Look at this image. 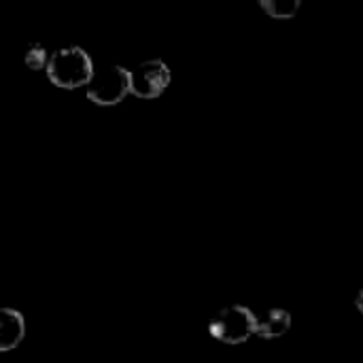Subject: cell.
<instances>
[{
  "label": "cell",
  "instance_id": "obj_1",
  "mask_svg": "<svg viewBox=\"0 0 363 363\" xmlns=\"http://www.w3.org/2000/svg\"><path fill=\"white\" fill-rule=\"evenodd\" d=\"M94 74L91 57L81 47L57 49L47 64V79L62 89H77L83 85L87 87Z\"/></svg>",
  "mask_w": 363,
  "mask_h": 363
},
{
  "label": "cell",
  "instance_id": "obj_2",
  "mask_svg": "<svg viewBox=\"0 0 363 363\" xmlns=\"http://www.w3.org/2000/svg\"><path fill=\"white\" fill-rule=\"evenodd\" d=\"M257 323L259 317L253 311L234 304V306H225L208 321V332L219 342L240 345L247 342L253 334H257Z\"/></svg>",
  "mask_w": 363,
  "mask_h": 363
},
{
  "label": "cell",
  "instance_id": "obj_3",
  "mask_svg": "<svg viewBox=\"0 0 363 363\" xmlns=\"http://www.w3.org/2000/svg\"><path fill=\"white\" fill-rule=\"evenodd\" d=\"M128 94H132V70L121 66H111L96 72L87 85V98L98 106H115Z\"/></svg>",
  "mask_w": 363,
  "mask_h": 363
},
{
  "label": "cell",
  "instance_id": "obj_4",
  "mask_svg": "<svg viewBox=\"0 0 363 363\" xmlns=\"http://www.w3.org/2000/svg\"><path fill=\"white\" fill-rule=\"evenodd\" d=\"M172 72L164 60H147L132 70V94L143 100H153L166 91Z\"/></svg>",
  "mask_w": 363,
  "mask_h": 363
},
{
  "label": "cell",
  "instance_id": "obj_5",
  "mask_svg": "<svg viewBox=\"0 0 363 363\" xmlns=\"http://www.w3.org/2000/svg\"><path fill=\"white\" fill-rule=\"evenodd\" d=\"M26 336L23 315L15 308L0 311V351H13Z\"/></svg>",
  "mask_w": 363,
  "mask_h": 363
},
{
  "label": "cell",
  "instance_id": "obj_6",
  "mask_svg": "<svg viewBox=\"0 0 363 363\" xmlns=\"http://www.w3.org/2000/svg\"><path fill=\"white\" fill-rule=\"evenodd\" d=\"M289 328H291V315L283 308H272L259 317L257 336L264 340H274V338L285 336L289 332Z\"/></svg>",
  "mask_w": 363,
  "mask_h": 363
},
{
  "label": "cell",
  "instance_id": "obj_7",
  "mask_svg": "<svg viewBox=\"0 0 363 363\" xmlns=\"http://www.w3.org/2000/svg\"><path fill=\"white\" fill-rule=\"evenodd\" d=\"M259 4L274 19H291L300 9V0H262Z\"/></svg>",
  "mask_w": 363,
  "mask_h": 363
},
{
  "label": "cell",
  "instance_id": "obj_8",
  "mask_svg": "<svg viewBox=\"0 0 363 363\" xmlns=\"http://www.w3.org/2000/svg\"><path fill=\"white\" fill-rule=\"evenodd\" d=\"M23 62L30 70H40L45 68L47 70V64H49V57H47V51L43 45L38 43H30L26 53H23Z\"/></svg>",
  "mask_w": 363,
  "mask_h": 363
},
{
  "label": "cell",
  "instance_id": "obj_9",
  "mask_svg": "<svg viewBox=\"0 0 363 363\" xmlns=\"http://www.w3.org/2000/svg\"><path fill=\"white\" fill-rule=\"evenodd\" d=\"M355 306H357V311L363 315V289L359 291V296L355 298Z\"/></svg>",
  "mask_w": 363,
  "mask_h": 363
}]
</instances>
